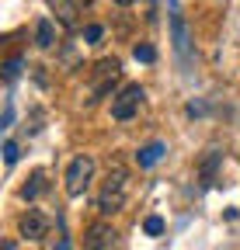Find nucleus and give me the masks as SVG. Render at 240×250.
<instances>
[{
  "label": "nucleus",
  "instance_id": "1",
  "mask_svg": "<svg viewBox=\"0 0 240 250\" xmlns=\"http://www.w3.org/2000/svg\"><path fill=\"white\" fill-rule=\"evenodd\" d=\"M126 198H129V170L126 167H111L101 195H98V208L105 215H115V212L126 208Z\"/></svg>",
  "mask_w": 240,
  "mask_h": 250
},
{
  "label": "nucleus",
  "instance_id": "2",
  "mask_svg": "<svg viewBox=\"0 0 240 250\" xmlns=\"http://www.w3.org/2000/svg\"><path fill=\"white\" fill-rule=\"evenodd\" d=\"M91 177H94V160L87 153H80V156H73L70 160V167H66V195H84L87 191V184H91Z\"/></svg>",
  "mask_w": 240,
  "mask_h": 250
},
{
  "label": "nucleus",
  "instance_id": "3",
  "mask_svg": "<svg viewBox=\"0 0 240 250\" xmlns=\"http://www.w3.org/2000/svg\"><path fill=\"white\" fill-rule=\"evenodd\" d=\"M143 98H146V90L139 87V83H129V87H122L111 98V118H118V122H129L136 111H139V104H143Z\"/></svg>",
  "mask_w": 240,
  "mask_h": 250
},
{
  "label": "nucleus",
  "instance_id": "4",
  "mask_svg": "<svg viewBox=\"0 0 240 250\" xmlns=\"http://www.w3.org/2000/svg\"><path fill=\"white\" fill-rule=\"evenodd\" d=\"M118 73H122V62L118 59H101L98 66H94V98H108Z\"/></svg>",
  "mask_w": 240,
  "mask_h": 250
},
{
  "label": "nucleus",
  "instance_id": "5",
  "mask_svg": "<svg viewBox=\"0 0 240 250\" xmlns=\"http://www.w3.org/2000/svg\"><path fill=\"white\" fill-rule=\"evenodd\" d=\"M115 243H118V233L108 223H94L84 236V250H115Z\"/></svg>",
  "mask_w": 240,
  "mask_h": 250
},
{
  "label": "nucleus",
  "instance_id": "6",
  "mask_svg": "<svg viewBox=\"0 0 240 250\" xmlns=\"http://www.w3.org/2000/svg\"><path fill=\"white\" fill-rule=\"evenodd\" d=\"M18 233H21L24 240H42V236L49 233V219H45L42 212H35V208H28V212L18 219Z\"/></svg>",
  "mask_w": 240,
  "mask_h": 250
},
{
  "label": "nucleus",
  "instance_id": "7",
  "mask_svg": "<svg viewBox=\"0 0 240 250\" xmlns=\"http://www.w3.org/2000/svg\"><path fill=\"white\" fill-rule=\"evenodd\" d=\"M171 31H174V49H177V56H181L185 62H188V49H192V42H188V28H185V18L181 14H171Z\"/></svg>",
  "mask_w": 240,
  "mask_h": 250
},
{
  "label": "nucleus",
  "instance_id": "8",
  "mask_svg": "<svg viewBox=\"0 0 240 250\" xmlns=\"http://www.w3.org/2000/svg\"><path fill=\"white\" fill-rule=\"evenodd\" d=\"M52 4V11H56V18H59V24L63 28H77V0H49Z\"/></svg>",
  "mask_w": 240,
  "mask_h": 250
},
{
  "label": "nucleus",
  "instance_id": "9",
  "mask_svg": "<svg viewBox=\"0 0 240 250\" xmlns=\"http://www.w3.org/2000/svg\"><path fill=\"white\" fill-rule=\"evenodd\" d=\"M164 149H167L164 143H146L143 149H136V164H139V167H153L160 156H164Z\"/></svg>",
  "mask_w": 240,
  "mask_h": 250
},
{
  "label": "nucleus",
  "instance_id": "10",
  "mask_svg": "<svg viewBox=\"0 0 240 250\" xmlns=\"http://www.w3.org/2000/svg\"><path fill=\"white\" fill-rule=\"evenodd\" d=\"M35 42H39V49H52V45H56V28H52L49 18H42V21L35 24Z\"/></svg>",
  "mask_w": 240,
  "mask_h": 250
},
{
  "label": "nucleus",
  "instance_id": "11",
  "mask_svg": "<svg viewBox=\"0 0 240 250\" xmlns=\"http://www.w3.org/2000/svg\"><path fill=\"white\" fill-rule=\"evenodd\" d=\"M42 191H45V174H42V170H35L32 177H28V184L21 188V198H28V202H32V198H39Z\"/></svg>",
  "mask_w": 240,
  "mask_h": 250
},
{
  "label": "nucleus",
  "instance_id": "12",
  "mask_svg": "<svg viewBox=\"0 0 240 250\" xmlns=\"http://www.w3.org/2000/svg\"><path fill=\"white\" fill-rule=\"evenodd\" d=\"M219 160H223V153H216V149L205 156V164H202V181H205V184H213V177H216V164H219Z\"/></svg>",
  "mask_w": 240,
  "mask_h": 250
},
{
  "label": "nucleus",
  "instance_id": "13",
  "mask_svg": "<svg viewBox=\"0 0 240 250\" xmlns=\"http://www.w3.org/2000/svg\"><path fill=\"white\" fill-rule=\"evenodd\" d=\"M143 229H146V236H160L164 233V219L160 215H150L146 223H143Z\"/></svg>",
  "mask_w": 240,
  "mask_h": 250
},
{
  "label": "nucleus",
  "instance_id": "14",
  "mask_svg": "<svg viewBox=\"0 0 240 250\" xmlns=\"http://www.w3.org/2000/svg\"><path fill=\"white\" fill-rule=\"evenodd\" d=\"M132 56H136L139 62H153V59H157V49H153V45H136Z\"/></svg>",
  "mask_w": 240,
  "mask_h": 250
},
{
  "label": "nucleus",
  "instance_id": "15",
  "mask_svg": "<svg viewBox=\"0 0 240 250\" xmlns=\"http://www.w3.org/2000/svg\"><path fill=\"white\" fill-rule=\"evenodd\" d=\"M101 35H105V28H101V24H87V28H84V39H87V45L101 42Z\"/></svg>",
  "mask_w": 240,
  "mask_h": 250
},
{
  "label": "nucleus",
  "instance_id": "16",
  "mask_svg": "<svg viewBox=\"0 0 240 250\" xmlns=\"http://www.w3.org/2000/svg\"><path fill=\"white\" fill-rule=\"evenodd\" d=\"M18 73H21V59L14 56V59H7V62H4V80H14Z\"/></svg>",
  "mask_w": 240,
  "mask_h": 250
},
{
  "label": "nucleus",
  "instance_id": "17",
  "mask_svg": "<svg viewBox=\"0 0 240 250\" xmlns=\"http://www.w3.org/2000/svg\"><path fill=\"white\" fill-rule=\"evenodd\" d=\"M18 156H21V153H18V143L7 139V143H4V160H7V164H18Z\"/></svg>",
  "mask_w": 240,
  "mask_h": 250
},
{
  "label": "nucleus",
  "instance_id": "18",
  "mask_svg": "<svg viewBox=\"0 0 240 250\" xmlns=\"http://www.w3.org/2000/svg\"><path fill=\"white\" fill-rule=\"evenodd\" d=\"M11 122H14V108L7 104V108H4V129H7V125H11Z\"/></svg>",
  "mask_w": 240,
  "mask_h": 250
},
{
  "label": "nucleus",
  "instance_id": "19",
  "mask_svg": "<svg viewBox=\"0 0 240 250\" xmlns=\"http://www.w3.org/2000/svg\"><path fill=\"white\" fill-rule=\"evenodd\" d=\"M59 250H73V247H70V240H66V236H63V240H59Z\"/></svg>",
  "mask_w": 240,
  "mask_h": 250
},
{
  "label": "nucleus",
  "instance_id": "20",
  "mask_svg": "<svg viewBox=\"0 0 240 250\" xmlns=\"http://www.w3.org/2000/svg\"><path fill=\"white\" fill-rule=\"evenodd\" d=\"M115 4H118V7H129V4H136V0H115Z\"/></svg>",
  "mask_w": 240,
  "mask_h": 250
},
{
  "label": "nucleus",
  "instance_id": "21",
  "mask_svg": "<svg viewBox=\"0 0 240 250\" xmlns=\"http://www.w3.org/2000/svg\"><path fill=\"white\" fill-rule=\"evenodd\" d=\"M4 250H18V247H14V243H4Z\"/></svg>",
  "mask_w": 240,
  "mask_h": 250
},
{
  "label": "nucleus",
  "instance_id": "22",
  "mask_svg": "<svg viewBox=\"0 0 240 250\" xmlns=\"http://www.w3.org/2000/svg\"><path fill=\"white\" fill-rule=\"evenodd\" d=\"M77 4H94V0H77Z\"/></svg>",
  "mask_w": 240,
  "mask_h": 250
}]
</instances>
